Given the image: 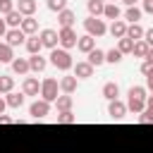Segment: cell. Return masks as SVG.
Segmentation results:
<instances>
[{
	"label": "cell",
	"mask_w": 153,
	"mask_h": 153,
	"mask_svg": "<svg viewBox=\"0 0 153 153\" xmlns=\"http://www.w3.org/2000/svg\"><path fill=\"white\" fill-rule=\"evenodd\" d=\"M48 62H50L55 69L65 72V74H67V72L74 67V60H72L69 50H65V48H55V50H50V55H48Z\"/></svg>",
	"instance_id": "cell-1"
},
{
	"label": "cell",
	"mask_w": 153,
	"mask_h": 153,
	"mask_svg": "<svg viewBox=\"0 0 153 153\" xmlns=\"http://www.w3.org/2000/svg\"><path fill=\"white\" fill-rule=\"evenodd\" d=\"M60 81L57 79H53V76H45L43 81H41V98L43 100H48V103H55L57 98H60Z\"/></svg>",
	"instance_id": "cell-2"
},
{
	"label": "cell",
	"mask_w": 153,
	"mask_h": 153,
	"mask_svg": "<svg viewBox=\"0 0 153 153\" xmlns=\"http://www.w3.org/2000/svg\"><path fill=\"white\" fill-rule=\"evenodd\" d=\"M84 29H86V33L93 36V38H100V36L108 33V24H105V19H100V17H86V19H84Z\"/></svg>",
	"instance_id": "cell-3"
},
{
	"label": "cell",
	"mask_w": 153,
	"mask_h": 153,
	"mask_svg": "<svg viewBox=\"0 0 153 153\" xmlns=\"http://www.w3.org/2000/svg\"><path fill=\"white\" fill-rule=\"evenodd\" d=\"M29 115H31V120H45L50 115V103L43 100V98H36L29 105Z\"/></svg>",
	"instance_id": "cell-4"
},
{
	"label": "cell",
	"mask_w": 153,
	"mask_h": 153,
	"mask_svg": "<svg viewBox=\"0 0 153 153\" xmlns=\"http://www.w3.org/2000/svg\"><path fill=\"white\" fill-rule=\"evenodd\" d=\"M57 36H60V48H65V50L76 48L79 36H76V31H74V26H69V29H57Z\"/></svg>",
	"instance_id": "cell-5"
},
{
	"label": "cell",
	"mask_w": 153,
	"mask_h": 153,
	"mask_svg": "<svg viewBox=\"0 0 153 153\" xmlns=\"http://www.w3.org/2000/svg\"><path fill=\"white\" fill-rule=\"evenodd\" d=\"M38 38H41L43 48H48V50L60 48V36H57L55 29H41V31H38Z\"/></svg>",
	"instance_id": "cell-6"
},
{
	"label": "cell",
	"mask_w": 153,
	"mask_h": 153,
	"mask_svg": "<svg viewBox=\"0 0 153 153\" xmlns=\"http://www.w3.org/2000/svg\"><path fill=\"white\" fill-rule=\"evenodd\" d=\"M93 65L88 62V60H79V62H74V67H72V74L76 76V79H91L93 76Z\"/></svg>",
	"instance_id": "cell-7"
},
{
	"label": "cell",
	"mask_w": 153,
	"mask_h": 153,
	"mask_svg": "<svg viewBox=\"0 0 153 153\" xmlns=\"http://www.w3.org/2000/svg\"><path fill=\"white\" fill-rule=\"evenodd\" d=\"M22 93L38 98V96H41V81H38V76H24V81H22Z\"/></svg>",
	"instance_id": "cell-8"
},
{
	"label": "cell",
	"mask_w": 153,
	"mask_h": 153,
	"mask_svg": "<svg viewBox=\"0 0 153 153\" xmlns=\"http://www.w3.org/2000/svg\"><path fill=\"white\" fill-rule=\"evenodd\" d=\"M129 110H127V103L124 100H110L108 103V115H110V120H122L124 115H127Z\"/></svg>",
	"instance_id": "cell-9"
},
{
	"label": "cell",
	"mask_w": 153,
	"mask_h": 153,
	"mask_svg": "<svg viewBox=\"0 0 153 153\" xmlns=\"http://www.w3.org/2000/svg\"><path fill=\"white\" fill-rule=\"evenodd\" d=\"M26 38H29V36H26L22 29H10V31H7V36H5V43H7L10 48H17V45H24V43H26Z\"/></svg>",
	"instance_id": "cell-10"
},
{
	"label": "cell",
	"mask_w": 153,
	"mask_h": 153,
	"mask_svg": "<svg viewBox=\"0 0 153 153\" xmlns=\"http://www.w3.org/2000/svg\"><path fill=\"white\" fill-rule=\"evenodd\" d=\"M57 81H60V91L67 93V96H72V93L76 91V86H79V79H76L74 74H65V76H60Z\"/></svg>",
	"instance_id": "cell-11"
},
{
	"label": "cell",
	"mask_w": 153,
	"mask_h": 153,
	"mask_svg": "<svg viewBox=\"0 0 153 153\" xmlns=\"http://www.w3.org/2000/svg\"><path fill=\"white\" fill-rule=\"evenodd\" d=\"M127 26H129V24H127L124 19L110 22V26H108V33H110L112 38H117V41H120V38H124V36H127Z\"/></svg>",
	"instance_id": "cell-12"
},
{
	"label": "cell",
	"mask_w": 153,
	"mask_h": 153,
	"mask_svg": "<svg viewBox=\"0 0 153 153\" xmlns=\"http://www.w3.org/2000/svg\"><path fill=\"white\" fill-rule=\"evenodd\" d=\"M29 67H31V74H41L48 67V57H43L41 53L38 55H29Z\"/></svg>",
	"instance_id": "cell-13"
},
{
	"label": "cell",
	"mask_w": 153,
	"mask_h": 153,
	"mask_svg": "<svg viewBox=\"0 0 153 153\" xmlns=\"http://www.w3.org/2000/svg\"><path fill=\"white\" fill-rule=\"evenodd\" d=\"M38 10V2L36 0H17V12L22 17H33Z\"/></svg>",
	"instance_id": "cell-14"
},
{
	"label": "cell",
	"mask_w": 153,
	"mask_h": 153,
	"mask_svg": "<svg viewBox=\"0 0 153 153\" xmlns=\"http://www.w3.org/2000/svg\"><path fill=\"white\" fill-rule=\"evenodd\" d=\"M76 50H79V53H84V55H88L91 50H96V38H93V36H88V33L79 36V41H76Z\"/></svg>",
	"instance_id": "cell-15"
},
{
	"label": "cell",
	"mask_w": 153,
	"mask_h": 153,
	"mask_svg": "<svg viewBox=\"0 0 153 153\" xmlns=\"http://www.w3.org/2000/svg\"><path fill=\"white\" fill-rule=\"evenodd\" d=\"M10 67H12V72H14V74H19V76H26V74H31L29 57H14Z\"/></svg>",
	"instance_id": "cell-16"
},
{
	"label": "cell",
	"mask_w": 153,
	"mask_h": 153,
	"mask_svg": "<svg viewBox=\"0 0 153 153\" xmlns=\"http://www.w3.org/2000/svg\"><path fill=\"white\" fill-rule=\"evenodd\" d=\"M74 22H76V14L67 7V10H62L60 14H57V24H60V29H69V26H74Z\"/></svg>",
	"instance_id": "cell-17"
},
{
	"label": "cell",
	"mask_w": 153,
	"mask_h": 153,
	"mask_svg": "<svg viewBox=\"0 0 153 153\" xmlns=\"http://www.w3.org/2000/svg\"><path fill=\"white\" fill-rule=\"evenodd\" d=\"M100 93H103V98L110 103V100H117V96H120V86L115 84V81H105L103 84V88H100Z\"/></svg>",
	"instance_id": "cell-18"
},
{
	"label": "cell",
	"mask_w": 153,
	"mask_h": 153,
	"mask_svg": "<svg viewBox=\"0 0 153 153\" xmlns=\"http://www.w3.org/2000/svg\"><path fill=\"white\" fill-rule=\"evenodd\" d=\"M26 36H38V19L36 17H24L22 26H19Z\"/></svg>",
	"instance_id": "cell-19"
},
{
	"label": "cell",
	"mask_w": 153,
	"mask_h": 153,
	"mask_svg": "<svg viewBox=\"0 0 153 153\" xmlns=\"http://www.w3.org/2000/svg\"><path fill=\"white\" fill-rule=\"evenodd\" d=\"M24 93H17V91H10V93H5V100H7V108H14V110H19L22 105H24Z\"/></svg>",
	"instance_id": "cell-20"
},
{
	"label": "cell",
	"mask_w": 153,
	"mask_h": 153,
	"mask_svg": "<svg viewBox=\"0 0 153 153\" xmlns=\"http://www.w3.org/2000/svg\"><path fill=\"white\" fill-rule=\"evenodd\" d=\"M14 57H17L14 55V48H10L5 41H0V65H12Z\"/></svg>",
	"instance_id": "cell-21"
},
{
	"label": "cell",
	"mask_w": 153,
	"mask_h": 153,
	"mask_svg": "<svg viewBox=\"0 0 153 153\" xmlns=\"http://www.w3.org/2000/svg\"><path fill=\"white\" fill-rule=\"evenodd\" d=\"M24 48H26V53H29V55H38V53L43 50V43H41V38H38V36H29V38H26V43H24Z\"/></svg>",
	"instance_id": "cell-22"
},
{
	"label": "cell",
	"mask_w": 153,
	"mask_h": 153,
	"mask_svg": "<svg viewBox=\"0 0 153 153\" xmlns=\"http://www.w3.org/2000/svg\"><path fill=\"white\" fill-rule=\"evenodd\" d=\"M86 10H88V17H103L105 0H88L86 2Z\"/></svg>",
	"instance_id": "cell-23"
},
{
	"label": "cell",
	"mask_w": 153,
	"mask_h": 153,
	"mask_svg": "<svg viewBox=\"0 0 153 153\" xmlns=\"http://www.w3.org/2000/svg\"><path fill=\"white\" fill-rule=\"evenodd\" d=\"M103 17L105 19H110V22H117L120 17H122V10L115 5V2H105V10H103Z\"/></svg>",
	"instance_id": "cell-24"
},
{
	"label": "cell",
	"mask_w": 153,
	"mask_h": 153,
	"mask_svg": "<svg viewBox=\"0 0 153 153\" xmlns=\"http://www.w3.org/2000/svg\"><path fill=\"white\" fill-rule=\"evenodd\" d=\"M143 33H146V29H143L141 24H129V26H127V38H131L134 43H136V41H143Z\"/></svg>",
	"instance_id": "cell-25"
},
{
	"label": "cell",
	"mask_w": 153,
	"mask_h": 153,
	"mask_svg": "<svg viewBox=\"0 0 153 153\" xmlns=\"http://www.w3.org/2000/svg\"><path fill=\"white\" fill-rule=\"evenodd\" d=\"M55 105H57V112H69L72 105H74V98L67 96V93H60V98L55 100Z\"/></svg>",
	"instance_id": "cell-26"
},
{
	"label": "cell",
	"mask_w": 153,
	"mask_h": 153,
	"mask_svg": "<svg viewBox=\"0 0 153 153\" xmlns=\"http://www.w3.org/2000/svg\"><path fill=\"white\" fill-rule=\"evenodd\" d=\"M127 110L134 112V115H141V112L146 110V100H141V98H129V96H127Z\"/></svg>",
	"instance_id": "cell-27"
},
{
	"label": "cell",
	"mask_w": 153,
	"mask_h": 153,
	"mask_svg": "<svg viewBox=\"0 0 153 153\" xmlns=\"http://www.w3.org/2000/svg\"><path fill=\"white\" fill-rule=\"evenodd\" d=\"M141 14H143L141 7H127V12H124V22H127V24H139V22H141Z\"/></svg>",
	"instance_id": "cell-28"
},
{
	"label": "cell",
	"mask_w": 153,
	"mask_h": 153,
	"mask_svg": "<svg viewBox=\"0 0 153 153\" xmlns=\"http://www.w3.org/2000/svg\"><path fill=\"white\" fill-rule=\"evenodd\" d=\"M86 57H88V62H91L93 67H100V65H105V50H100V48L91 50Z\"/></svg>",
	"instance_id": "cell-29"
},
{
	"label": "cell",
	"mask_w": 153,
	"mask_h": 153,
	"mask_svg": "<svg viewBox=\"0 0 153 153\" xmlns=\"http://www.w3.org/2000/svg\"><path fill=\"white\" fill-rule=\"evenodd\" d=\"M5 22H7V26H10V29H19V26H22V22H24V17L14 10V12H10V14L5 17Z\"/></svg>",
	"instance_id": "cell-30"
},
{
	"label": "cell",
	"mask_w": 153,
	"mask_h": 153,
	"mask_svg": "<svg viewBox=\"0 0 153 153\" xmlns=\"http://www.w3.org/2000/svg\"><path fill=\"white\" fill-rule=\"evenodd\" d=\"M148 50H151V48H148V43H146V41H136V43H134V50H131V55H134V57H143V60H146Z\"/></svg>",
	"instance_id": "cell-31"
},
{
	"label": "cell",
	"mask_w": 153,
	"mask_h": 153,
	"mask_svg": "<svg viewBox=\"0 0 153 153\" xmlns=\"http://www.w3.org/2000/svg\"><path fill=\"white\" fill-rule=\"evenodd\" d=\"M67 2L69 0H45V7L50 12H55V14H60L62 10H67Z\"/></svg>",
	"instance_id": "cell-32"
},
{
	"label": "cell",
	"mask_w": 153,
	"mask_h": 153,
	"mask_svg": "<svg viewBox=\"0 0 153 153\" xmlns=\"http://www.w3.org/2000/svg\"><path fill=\"white\" fill-rule=\"evenodd\" d=\"M117 50H120L122 55H129V53L134 50V41H131V38H127V36H124V38H120V41H117Z\"/></svg>",
	"instance_id": "cell-33"
},
{
	"label": "cell",
	"mask_w": 153,
	"mask_h": 153,
	"mask_svg": "<svg viewBox=\"0 0 153 153\" xmlns=\"http://www.w3.org/2000/svg\"><path fill=\"white\" fill-rule=\"evenodd\" d=\"M127 96H129V98H141V100H146V98H148V88H146V86H131Z\"/></svg>",
	"instance_id": "cell-34"
},
{
	"label": "cell",
	"mask_w": 153,
	"mask_h": 153,
	"mask_svg": "<svg viewBox=\"0 0 153 153\" xmlns=\"http://www.w3.org/2000/svg\"><path fill=\"white\" fill-rule=\"evenodd\" d=\"M105 62H108V65H120V62H122V53H120L117 48L108 50V53H105Z\"/></svg>",
	"instance_id": "cell-35"
},
{
	"label": "cell",
	"mask_w": 153,
	"mask_h": 153,
	"mask_svg": "<svg viewBox=\"0 0 153 153\" xmlns=\"http://www.w3.org/2000/svg\"><path fill=\"white\" fill-rule=\"evenodd\" d=\"M0 81H2V96L10 93V91H14V76H10V74H0Z\"/></svg>",
	"instance_id": "cell-36"
},
{
	"label": "cell",
	"mask_w": 153,
	"mask_h": 153,
	"mask_svg": "<svg viewBox=\"0 0 153 153\" xmlns=\"http://www.w3.org/2000/svg\"><path fill=\"white\" fill-rule=\"evenodd\" d=\"M14 10H17V2L14 0H0V17H7Z\"/></svg>",
	"instance_id": "cell-37"
},
{
	"label": "cell",
	"mask_w": 153,
	"mask_h": 153,
	"mask_svg": "<svg viewBox=\"0 0 153 153\" xmlns=\"http://www.w3.org/2000/svg\"><path fill=\"white\" fill-rule=\"evenodd\" d=\"M76 122V115L69 110V112H57V124H74Z\"/></svg>",
	"instance_id": "cell-38"
},
{
	"label": "cell",
	"mask_w": 153,
	"mask_h": 153,
	"mask_svg": "<svg viewBox=\"0 0 153 153\" xmlns=\"http://www.w3.org/2000/svg\"><path fill=\"white\" fill-rule=\"evenodd\" d=\"M139 122H141V124H148V122H153V115H151L148 110H143V112L139 115Z\"/></svg>",
	"instance_id": "cell-39"
},
{
	"label": "cell",
	"mask_w": 153,
	"mask_h": 153,
	"mask_svg": "<svg viewBox=\"0 0 153 153\" xmlns=\"http://www.w3.org/2000/svg\"><path fill=\"white\" fill-rule=\"evenodd\" d=\"M7 31H10V26H7L5 17H0V38H5V36H7Z\"/></svg>",
	"instance_id": "cell-40"
},
{
	"label": "cell",
	"mask_w": 153,
	"mask_h": 153,
	"mask_svg": "<svg viewBox=\"0 0 153 153\" xmlns=\"http://www.w3.org/2000/svg\"><path fill=\"white\" fill-rule=\"evenodd\" d=\"M151 69H153V65L143 60V62H141V74H143V76H148V74H151Z\"/></svg>",
	"instance_id": "cell-41"
},
{
	"label": "cell",
	"mask_w": 153,
	"mask_h": 153,
	"mask_svg": "<svg viewBox=\"0 0 153 153\" xmlns=\"http://www.w3.org/2000/svg\"><path fill=\"white\" fill-rule=\"evenodd\" d=\"M143 41L148 43V48H153V29H146V33H143Z\"/></svg>",
	"instance_id": "cell-42"
},
{
	"label": "cell",
	"mask_w": 153,
	"mask_h": 153,
	"mask_svg": "<svg viewBox=\"0 0 153 153\" xmlns=\"http://www.w3.org/2000/svg\"><path fill=\"white\" fill-rule=\"evenodd\" d=\"M143 12H148V14H153V0H143V7H141Z\"/></svg>",
	"instance_id": "cell-43"
},
{
	"label": "cell",
	"mask_w": 153,
	"mask_h": 153,
	"mask_svg": "<svg viewBox=\"0 0 153 153\" xmlns=\"http://www.w3.org/2000/svg\"><path fill=\"white\" fill-rule=\"evenodd\" d=\"M146 88H148V91L153 93V69H151V74L146 76Z\"/></svg>",
	"instance_id": "cell-44"
},
{
	"label": "cell",
	"mask_w": 153,
	"mask_h": 153,
	"mask_svg": "<svg viewBox=\"0 0 153 153\" xmlns=\"http://www.w3.org/2000/svg\"><path fill=\"white\" fill-rule=\"evenodd\" d=\"M12 122H14V120H12L10 115H5V112L0 115V124H12Z\"/></svg>",
	"instance_id": "cell-45"
},
{
	"label": "cell",
	"mask_w": 153,
	"mask_h": 153,
	"mask_svg": "<svg viewBox=\"0 0 153 153\" xmlns=\"http://www.w3.org/2000/svg\"><path fill=\"white\" fill-rule=\"evenodd\" d=\"M146 110L153 115V96H148V98H146Z\"/></svg>",
	"instance_id": "cell-46"
},
{
	"label": "cell",
	"mask_w": 153,
	"mask_h": 153,
	"mask_svg": "<svg viewBox=\"0 0 153 153\" xmlns=\"http://www.w3.org/2000/svg\"><path fill=\"white\" fill-rule=\"evenodd\" d=\"M5 110H7V100H5V98H2V96H0V115H2V112H5Z\"/></svg>",
	"instance_id": "cell-47"
},
{
	"label": "cell",
	"mask_w": 153,
	"mask_h": 153,
	"mask_svg": "<svg viewBox=\"0 0 153 153\" xmlns=\"http://www.w3.org/2000/svg\"><path fill=\"white\" fill-rule=\"evenodd\" d=\"M122 2H124L127 7H136V2H139V0H122Z\"/></svg>",
	"instance_id": "cell-48"
},
{
	"label": "cell",
	"mask_w": 153,
	"mask_h": 153,
	"mask_svg": "<svg viewBox=\"0 0 153 153\" xmlns=\"http://www.w3.org/2000/svg\"><path fill=\"white\" fill-rule=\"evenodd\" d=\"M146 62H151V65H153V48L148 50V55H146Z\"/></svg>",
	"instance_id": "cell-49"
},
{
	"label": "cell",
	"mask_w": 153,
	"mask_h": 153,
	"mask_svg": "<svg viewBox=\"0 0 153 153\" xmlns=\"http://www.w3.org/2000/svg\"><path fill=\"white\" fill-rule=\"evenodd\" d=\"M0 96H2V81H0Z\"/></svg>",
	"instance_id": "cell-50"
},
{
	"label": "cell",
	"mask_w": 153,
	"mask_h": 153,
	"mask_svg": "<svg viewBox=\"0 0 153 153\" xmlns=\"http://www.w3.org/2000/svg\"><path fill=\"white\" fill-rule=\"evenodd\" d=\"M141 2H143V0H141Z\"/></svg>",
	"instance_id": "cell-51"
},
{
	"label": "cell",
	"mask_w": 153,
	"mask_h": 153,
	"mask_svg": "<svg viewBox=\"0 0 153 153\" xmlns=\"http://www.w3.org/2000/svg\"><path fill=\"white\" fill-rule=\"evenodd\" d=\"M151 96H153V93H151Z\"/></svg>",
	"instance_id": "cell-52"
},
{
	"label": "cell",
	"mask_w": 153,
	"mask_h": 153,
	"mask_svg": "<svg viewBox=\"0 0 153 153\" xmlns=\"http://www.w3.org/2000/svg\"><path fill=\"white\" fill-rule=\"evenodd\" d=\"M112 2H115V0H112Z\"/></svg>",
	"instance_id": "cell-53"
}]
</instances>
